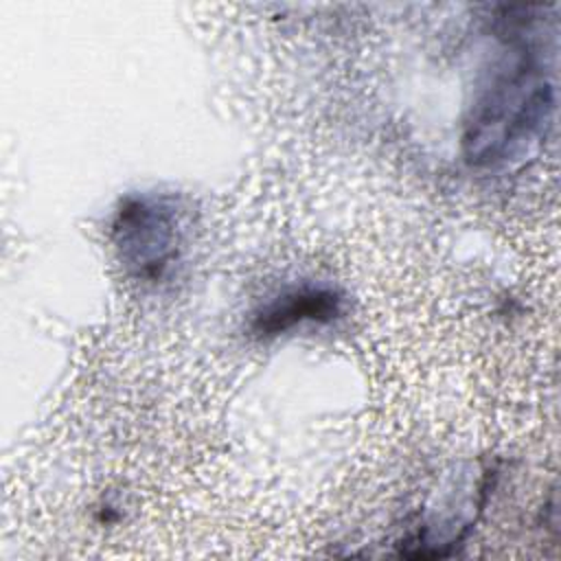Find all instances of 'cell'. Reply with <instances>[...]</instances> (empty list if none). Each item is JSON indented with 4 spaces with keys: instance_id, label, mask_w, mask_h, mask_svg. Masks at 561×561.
<instances>
[{
    "instance_id": "obj_1",
    "label": "cell",
    "mask_w": 561,
    "mask_h": 561,
    "mask_svg": "<svg viewBox=\"0 0 561 561\" xmlns=\"http://www.w3.org/2000/svg\"><path fill=\"white\" fill-rule=\"evenodd\" d=\"M504 46L462 125V153L473 167H500L519 158L543 134L554 110L552 48L539 7H504Z\"/></svg>"
},
{
    "instance_id": "obj_2",
    "label": "cell",
    "mask_w": 561,
    "mask_h": 561,
    "mask_svg": "<svg viewBox=\"0 0 561 561\" xmlns=\"http://www.w3.org/2000/svg\"><path fill=\"white\" fill-rule=\"evenodd\" d=\"M180 228V208L173 197L140 193L121 199L110 224V237L129 276L158 283L178 259Z\"/></svg>"
},
{
    "instance_id": "obj_3",
    "label": "cell",
    "mask_w": 561,
    "mask_h": 561,
    "mask_svg": "<svg viewBox=\"0 0 561 561\" xmlns=\"http://www.w3.org/2000/svg\"><path fill=\"white\" fill-rule=\"evenodd\" d=\"M344 313V296L329 285H298L265 300L250 318V333L272 340L307 324H331Z\"/></svg>"
}]
</instances>
